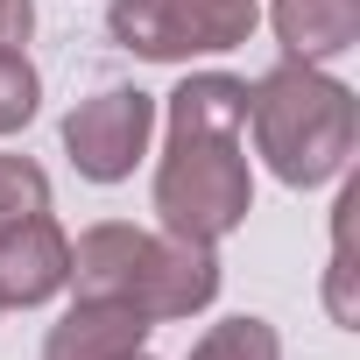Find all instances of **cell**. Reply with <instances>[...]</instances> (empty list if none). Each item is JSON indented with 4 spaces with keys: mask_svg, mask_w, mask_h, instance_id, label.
<instances>
[{
    "mask_svg": "<svg viewBox=\"0 0 360 360\" xmlns=\"http://www.w3.org/2000/svg\"><path fill=\"white\" fill-rule=\"evenodd\" d=\"M191 360H283V339L269 318H226L191 346Z\"/></svg>",
    "mask_w": 360,
    "mask_h": 360,
    "instance_id": "8fae6325",
    "label": "cell"
},
{
    "mask_svg": "<svg viewBox=\"0 0 360 360\" xmlns=\"http://www.w3.org/2000/svg\"><path fill=\"white\" fill-rule=\"evenodd\" d=\"M212 297H219V255H212V248H198V240H169V233H148L127 304H141L148 318H198Z\"/></svg>",
    "mask_w": 360,
    "mask_h": 360,
    "instance_id": "5b68a950",
    "label": "cell"
},
{
    "mask_svg": "<svg viewBox=\"0 0 360 360\" xmlns=\"http://www.w3.org/2000/svg\"><path fill=\"white\" fill-rule=\"evenodd\" d=\"M248 120H255V155L290 191L332 184L360 141L353 85H339L325 64H297V57H283L269 78L248 85Z\"/></svg>",
    "mask_w": 360,
    "mask_h": 360,
    "instance_id": "7a4b0ae2",
    "label": "cell"
},
{
    "mask_svg": "<svg viewBox=\"0 0 360 360\" xmlns=\"http://www.w3.org/2000/svg\"><path fill=\"white\" fill-rule=\"evenodd\" d=\"M36 212H50V176H43V162L0 155V233L22 226V219H36Z\"/></svg>",
    "mask_w": 360,
    "mask_h": 360,
    "instance_id": "7c38bea8",
    "label": "cell"
},
{
    "mask_svg": "<svg viewBox=\"0 0 360 360\" xmlns=\"http://www.w3.org/2000/svg\"><path fill=\"white\" fill-rule=\"evenodd\" d=\"M262 8L255 0H113L106 8V36L148 64H191V57H219L255 43Z\"/></svg>",
    "mask_w": 360,
    "mask_h": 360,
    "instance_id": "3957f363",
    "label": "cell"
},
{
    "mask_svg": "<svg viewBox=\"0 0 360 360\" xmlns=\"http://www.w3.org/2000/svg\"><path fill=\"white\" fill-rule=\"evenodd\" d=\"M64 283H71V240H64V226L50 212H36V219L0 233V311H8V304L36 311Z\"/></svg>",
    "mask_w": 360,
    "mask_h": 360,
    "instance_id": "52a82bcc",
    "label": "cell"
},
{
    "mask_svg": "<svg viewBox=\"0 0 360 360\" xmlns=\"http://www.w3.org/2000/svg\"><path fill=\"white\" fill-rule=\"evenodd\" d=\"M141 248H148V226H127V219L85 226L78 248H71V283H78V297H127V290H134V269H141Z\"/></svg>",
    "mask_w": 360,
    "mask_h": 360,
    "instance_id": "9c48e42d",
    "label": "cell"
},
{
    "mask_svg": "<svg viewBox=\"0 0 360 360\" xmlns=\"http://www.w3.org/2000/svg\"><path fill=\"white\" fill-rule=\"evenodd\" d=\"M43 106V78L22 50H0V134H22Z\"/></svg>",
    "mask_w": 360,
    "mask_h": 360,
    "instance_id": "4fadbf2b",
    "label": "cell"
},
{
    "mask_svg": "<svg viewBox=\"0 0 360 360\" xmlns=\"http://www.w3.org/2000/svg\"><path fill=\"white\" fill-rule=\"evenodd\" d=\"M169 148L155 162V219L169 240L219 248L255 212V176L240 155L248 134V78L191 71L169 92Z\"/></svg>",
    "mask_w": 360,
    "mask_h": 360,
    "instance_id": "6da1fadb",
    "label": "cell"
},
{
    "mask_svg": "<svg viewBox=\"0 0 360 360\" xmlns=\"http://www.w3.org/2000/svg\"><path fill=\"white\" fill-rule=\"evenodd\" d=\"M36 36V0H0V50H22Z\"/></svg>",
    "mask_w": 360,
    "mask_h": 360,
    "instance_id": "5bb4252c",
    "label": "cell"
},
{
    "mask_svg": "<svg viewBox=\"0 0 360 360\" xmlns=\"http://www.w3.org/2000/svg\"><path fill=\"white\" fill-rule=\"evenodd\" d=\"M269 29H276L283 57L332 64L360 43V0H269Z\"/></svg>",
    "mask_w": 360,
    "mask_h": 360,
    "instance_id": "ba28073f",
    "label": "cell"
},
{
    "mask_svg": "<svg viewBox=\"0 0 360 360\" xmlns=\"http://www.w3.org/2000/svg\"><path fill=\"white\" fill-rule=\"evenodd\" d=\"M148 332H155V318L141 304H127V297H78L50 325L43 360H127V353L148 346Z\"/></svg>",
    "mask_w": 360,
    "mask_h": 360,
    "instance_id": "8992f818",
    "label": "cell"
},
{
    "mask_svg": "<svg viewBox=\"0 0 360 360\" xmlns=\"http://www.w3.org/2000/svg\"><path fill=\"white\" fill-rule=\"evenodd\" d=\"M353 212H360V184H346L339 205H332V269H325V311H332V325H360V297H353Z\"/></svg>",
    "mask_w": 360,
    "mask_h": 360,
    "instance_id": "30bf717a",
    "label": "cell"
},
{
    "mask_svg": "<svg viewBox=\"0 0 360 360\" xmlns=\"http://www.w3.org/2000/svg\"><path fill=\"white\" fill-rule=\"evenodd\" d=\"M127 360H148V346H141V353H127Z\"/></svg>",
    "mask_w": 360,
    "mask_h": 360,
    "instance_id": "9a60e30c",
    "label": "cell"
},
{
    "mask_svg": "<svg viewBox=\"0 0 360 360\" xmlns=\"http://www.w3.org/2000/svg\"><path fill=\"white\" fill-rule=\"evenodd\" d=\"M148 134H155V92L141 85H106L64 113V155L92 184H127L134 162L148 155Z\"/></svg>",
    "mask_w": 360,
    "mask_h": 360,
    "instance_id": "277c9868",
    "label": "cell"
}]
</instances>
